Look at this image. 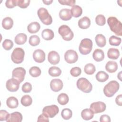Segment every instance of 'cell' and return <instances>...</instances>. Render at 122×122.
Instances as JSON below:
<instances>
[{"mask_svg": "<svg viewBox=\"0 0 122 122\" xmlns=\"http://www.w3.org/2000/svg\"><path fill=\"white\" fill-rule=\"evenodd\" d=\"M42 1H43V2L45 4H46V5H50V4H51L53 0H43Z\"/></svg>", "mask_w": 122, "mask_h": 122, "instance_id": "50", "label": "cell"}, {"mask_svg": "<svg viewBox=\"0 0 122 122\" xmlns=\"http://www.w3.org/2000/svg\"><path fill=\"white\" fill-rule=\"evenodd\" d=\"M122 40L120 38L117 37L115 36L112 35L110 37L109 41L111 45L112 46H119L121 43Z\"/></svg>", "mask_w": 122, "mask_h": 122, "instance_id": "37", "label": "cell"}, {"mask_svg": "<svg viewBox=\"0 0 122 122\" xmlns=\"http://www.w3.org/2000/svg\"><path fill=\"white\" fill-rule=\"evenodd\" d=\"M119 83L117 81H110L104 87V94L108 97H112L118 92L119 89Z\"/></svg>", "mask_w": 122, "mask_h": 122, "instance_id": "2", "label": "cell"}, {"mask_svg": "<svg viewBox=\"0 0 122 122\" xmlns=\"http://www.w3.org/2000/svg\"><path fill=\"white\" fill-rule=\"evenodd\" d=\"M95 22L99 26H103L106 23L105 17L102 14L97 15L95 18Z\"/></svg>", "mask_w": 122, "mask_h": 122, "instance_id": "40", "label": "cell"}, {"mask_svg": "<svg viewBox=\"0 0 122 122\" xmlns=\"http://www.w3.org/2000/svg\"><path fill=\"white\" fill-rule=\"evenodd\" d=\"M63 86L62 81L59 79H53L50 82V87L51 89L55 92H58L61 90Z\"/></svg>", "mask_w": 122, "mask_h": 122, "instance_id": "14", "label": "cell"}, {"mask_svg": "<svg viewBox=\"0 0 122 122\" xmlns=\"http://www.w3.org/2000/svg\"><path fill=\"white\" fill-rule=\"evenodd\" d=\"M59 33L61 36L62 39L66 41H70L74 36L73 33L70 28L66 25L61 26L58 29Z\"/></svg>", "mask_w": 122, "mask_h": 122, "instance_id": "6", "label": "cell"}, {"mask_svg": "<svg viewBox=\"0 0 122 122\" xmlns=\"http://www.w3.org/2000/svg\"><path fill=\"white\" fill-rule=\"evenodd\" d=\"M81 72V70L80 68L78 67H75L72 68L70 71V73L73 77L79 76Z\"/></svg>", "mask_w": 122, "mask_h": 122, "instance_id": "42", "label": "cell"}, {"mask_svg": "<svg viewBox=\"0 0 122 122\" xmlns=\"http://www.w3.org/2000/svg\"><path fill=\"white\" fill-rule=\"evenodd\" d=\"M48 60L50 63L55 65L60 62V57L59 53L56 51H51L48 53Z\"/></svg>", "mask_w": 122, "mask_h": 122, "instance_id": "15", "label": "cell"}, {"mask_svg": "<svg viewBox=\"0 0 122 122\" xmlns=\"http://www.w3.org/2000/svg\"><path fill=\"white\" fill-rule=\"evenodd\" d=\"M122 94L118 95L115 99V102L116 104L119 106L122 105Z\"/></svg>", "mask_w": 122, "mask_h": 122, "instance_id": "49", "label": "cell"}, {"mask_svg": "<svg viewBox=\"0 0 122 122\" xmlns=\"http://www.w3.org/2000/svg\"><path fill=\"white\" fill-rule=\"evenodd\" d=\"M6 6L9 9L13 8L15 6H17V0H7L5 2Z\"/></svg>", "mask_w": 122, "mask_h": 122, "instance_id": "45", "label": "cell"}, {"mask_svg": "<svg viewBox=\"0 0 122 122\" xmlns=\"http://www.w3.org/2000/svg\"><path fill=\"white\" fill-rule=\"evenodd\" d=\"M20 82L16 79L12 78L8 80L6 84L7 89L11 92H15L18 90L20 86Z\"/></svg>", "mask_w": 122, "mask_h": 122, "instance_id": "12", "label": "cell"}, {"mask_svg": "<svg viewBox=\"0 0 122 122\" xmlns=\"http://www.w3.org/2000/svg\"><path fill=\"white\" fill-rule=\"evenodd\" d=\"M48 72L50 75L52 77H58L61 74V71L58 67L52 66L50 68Z\"/></svg>", "mask_w": 122, "mask_h": 122, "instance_id": "31", "label": "cell"}, {"mask_svg": "<svg viewBox=\"0 0 122 122\" xmlns=\"http://www.w3.org/2000/svg\"><path fill=\"white\" fill-rule=\"evenodd\" d=\"M120 56V51L117 49L110 48L107 52V56L109 59L116 60Z\"/></svg>", "mask_w": 122, "mask_h": 122, "instance_id": "25", "label": "cell"}, {"mask_svg": "<svg viewBox=\"0 0 122 122\" xmlns=\"http://www.w3.org/2000/svg\"><path fill=\"white\" fill-rule=\"evenodd\" d=\"M26 74V71L22 67H17L14 69L12 73V78L17 80L20 83L24 79Z\"/></svg>", "mask_w": 122, "mask_h": 122, "instance_id": "9", "label": "cell"}, {"mask_svg": "<svg viewBox=\"0 0 122 122\" xmlns=\"http://www.w3.org/2000/svg\"><path fill=\"white\" fill-rule=\"evenodd\" d=\"M100 121L101 122H110L111 119L110 116L107 115H102L100 117Z\"/></svg>", "mask_w": 122, "mask_h": 122, "instance_id": "47", "label": "cell"}, {"mask_svg": "<svg viewBox=\"0 0 122 122\" xmlns=\"http://www.w3.org/2000/svg\"><path fill=\"white\" fill-rule=\"evenodd\" d=\"M107 23L111 30L115 34L122 36V24L115 17H110L107 20Z\"/></svg>", "mask_w": 122, "mask_h": 122, "instance_id": "1", "label": "cell"}, {"mask_svg": "<svg viewBox=\"0 0 122 122\" xmlns=\"http://www.w3.org/2000/svg\"><path fill=\"white\" fill-rule=\"evenodd\" d=\"M91 25L90 19L86 16L83 17L78 21V26L82 29H86L88 28Z\"/></svg>", "mask_w": 122, "mask_h": 122, "instance_id": "18", "label": "cell"}, {"mask_svg": "<svg viewBox=\"0 0 122 122\" xmlns=\"http://www.w3.org/2000/svg\"><path fill=\"white\" fill-rule=\"evenodd\" d=\"M32 90V85L30 82H26L24 83L22 86V91L25 93H28L31 92Z\"/></svg>", "mask_w": 122, "mask_h": 122, "instance_id": "43", "label": "cell"}, {"mask_svg": "<svg viewBox=\"0 0 122 122\" xmlns=\"http://www.w3.org/2000/svg\"><path fill=\"white\" fill-rule=\"evenodd\" d=\"M92 49V41L88 38L82 39L79 45V50L80 53L82 55L89 54Z\"/></svg>", "mask_w": 122, "mask_h": 122, "instance_id": "3", "label": "cell"}, {"mask_svg": "<svg viewBox=\"0 0 122 122\" xmlns=\"http://www.w3.org/2000/svg\"><path fill=\"white\" fill-rule=\"evenodd\" d=\"M49 121L48 117L45 116L43 113L41 114L38 118L37 122H48Z\"/></svg>", "mask_w": 122, "mask_h": 122, "instance_id": "48", "label": "cell"}, {"mask_svg": "<svg viewBox=\"0 0 122 122\" xmlns=\"http://www.w3.org/2000/svg\"><path fill=\"white\" fill-rule=\"evenodd\" d=\"M37 14L41 21L44 24L49 25L51 24L52 19L47 9L44 8H40L38 10Z\"/></svg>", "mask_w": 122, "mask_h": 122, "instance_id": "4", "label": "cell"}, {"mask_svg": "<svg viewBox=\"0 0 122 122\" xmlns=\"http://www.w3.org/2000/svg\"><path fill=\"white\" fill-rule=\"evenodd\" d=\"M59 112L58 107L56 105L47 106L43 108L42 113L47 117L53 118L56 116Z\"/></svg>", "mask_w": 122, "mask_h": 122, "instance_id": "8", "label": "cell"}, {"mask_svg": "<svg viewBox=\"0 0 122 122\" xmlns=\"http://www.w3.org/2000/svg\"><path fill=\"white\" fill-rule=\"evenodd\" d=\"M33 58L36 62L41 63L45 60V53L42 50L37 49L33 52Z\"/></svg>", "mask_w": 122, "mask_h": 122, "instance_id": "13", "label": "cell"}, {"mask_svg": "<svg viewBox=\"0 0 122 122\" xmlns=\"http://www.w3.org/2000/svg\"><path fill=\"white\" fill-rule=\"evenodd\" d=\"M95 41L96 44L100 47H103L106 45V41L104 35L101 34H97L95 36Z\"/></svg>", "mask_w": 122, "mask_h": 122, "instance_id": "29", "label": "cell"}, {"mask_svg": "<svg viewBox=\"0 0 122 122\" xmlns=\"http://www.w3.org/2000/svg\"><path fill=\"white\" fill-rule=\"evenodd\" d=\"M71 15L75 18H78L81 16L82 13V8L79 5H74L72 6L71 10Z\"/></svg>", "mask_w": 122, "mask_h": 122, "instance_id": "28", "label": "cell"}, {"mask_svg": "<svg viewBox=\"0 0 122 122\" xmlns=\"http://www.w3.org/2000/svg\"><path fill=\"white\" fill-rule=\"evenodd\" d=\"M57 100L58 102L60 104L64 105L66 104L69 101V98L67 94L64 93H61L58 95Z\"/></svg>", "mask_w": 122, "mask_h": 122, "instance_id": "32", "label": "cell"}, {"mask_svg": "<svg viewBox=\"0 0 122 122\" xmlns=\"http://www.w3.org/2000/svg\"><path fill=\"white\" fill-rule=\"evenodd\" d=\"M65 61L70 64L76 62L78 59L77 53L73 50H69L66 51L64 54Z\"/></svg>", "mask_w": 122, "mask_h": 122, "instance_id": "10", "label": "cell"}, {"mask_svg": "<svg viewBox=\"0 0 122 122\" xmlns=\"http://www.w3.org/2000/svg\"><path fill=\"white\" fill-rule=\"evenodd\" d=\"M77 88L85 93L90 92L92 89L91 83L85 78H79L77 81Z\"/></svg>", "mask_w": 122, "mask_h": 122, "instance_id": "5", "label": "cell"}, {"mask_svg": "<svg viewBox=\"0 0 122 122\" xmlns=\"http://www.w3.org/2000/svg\"><path fill=\"white\" fill-rule=\"evenodd\" d=\"M58 1L61 5H65L70 6H73L75 5L76 2L75 0H59Z\"/></svg>", "mask_w": 122, "mask_h": 122, "instance_id": "44", "label": "cell"}, {"mask_svg": "<svg viewBox=\"0 0 122 122\" xmlns=\"http://www.w3.org/2000/svg\"><path fill=\"white\" fill-rule=\"evenodd\" d=\"M22 120V114L19 112H15L10 114L6 121L7 122H21Z\"/></svg>", "mask_w": 122, "mask_h": 122, "instance_id": "16", "label": "cell"}, {"mask_svg": "<svg viewBox=\"0 0 122 122\" xmlns=\"http://www.w3.org/2000/svg\"><path fill=\"white\" fill-rule=\"evenodd\" d=\"M84 72L88 75H92L93 74L95 71L96 68L95 66L92 63H88L85 65L84 68Z\"/></svg>", "mask_w": 122, "mask_h": 122, "instance_id": "34", "label": "cell"}, {"mask_svg": "<svg viewBox=\"0 0 122 122\" xmlns=\"http://www.w3.org/2000/svg\"><path fill=\"white\" fill-rule=\"evenodd\" d=\"M60 18L63 20H68L72 17L71 10L69 9H61L59 12Z\"/></svg>", "mask_w": 122, "mask_h": 122, "instance_id": "17", "label": "cell"}, {"mask_svg": "<svg viewBox=\"0 0 122 122\" xmlns=\"http://www.w3.org/2000/svg\"><path fill=\"white\" fill-rule=\"evenodd\" d=\"M13 25V20L9 17H7L4 18L2 21V26L3 28L6 30L10 29Z\"/></svg>", "mask_w": 122, "mask_h": 122, "instance_id": "27", "label": "cell"}, {"mask_svg": "<svg viewBox=\"0 0 122 122\" xmlns=\"http://www.w3.org/2000/svg\"><path fill=\"white\" fill-rule=\"evenodd\" d=\"M29 73L33 77H38L41 74V70L38 67L33 66L30 69Z\"/></svg>", "mask_w": 122, "mask_h": 122, "instance_id": "35", "label": "cell"}, {"mask_svg": "<svg viewBox=\"0 0 122 122\" xmlns=\"http://www.w3.org/2000/svg\"><path fill=\"white\" fill-rule=\"evenodd\" d=\"M9 113L6 110H1L0 111V121H6L7 118L9 115Z\"/></svg>", "mask_w": 122, "mask_h": 122, "instance_id": "46", "label": "cell"}, {"mask_svg": "<svg viewBox=\"0 0 122 122\" xmlns=\"http://www.w3.org/2000/svg\"><path fill=\"white\" fill-rule=\"evenodd\" d=\"M118 69V64L114 61H109L105 65L106 70L110 73L115 72Z\"/></svg>", "mask_w": 122, "mask_h": 122, "instance_id": "20", "label": "cell"}, {"mask_svg": "<svg viewBox=\"0 0 122 122\" xmlns=\"http://www.w3.org/2000/svg\"><path fill=\"white\" fill-rule=\"evenodd\" d=\"M93 59L96 61H101L104 58V53L101 49H96L92 54Z\"/></svg>", "mask_w": 122, "mask_h": 122, "instance_id": "19", "label": "cell"}, {"mask_svg": "<svg viewBox=\"0 0 122 122\" xmlns=\"http://www.w3.org/2000/svg\"><path fill=\"white\" fill-rule=\"evenodd\" d=\"M40 43V39L38 36L34 35L30 37L29 43L32 46H36Z\"/></svg>", "mask_w": 122, "mask_h": 122, "instance_id": "38", "label": "cell"}, {"mask_svg": "<svg viewBox=\"0 0 122 122\" xmlns=\"http://www.w3.org/2000/svg\"><path fill=\"white\" fill-rule=\"evenodd\" d=\"M27 39V35L24 33H19L15 36L14 41L17 44L22 45L26 42Z\"/></svg>", "mask_w": 122, "mask_h": 122, "instance_id": "26", "label": "cell"}, {"mask_svg": "<svg viewBox=\"0 0 122 122\" xmlns=\"http://www.w3.org/2000/svg\"><path fill=\"white\" fill-rule=\"evenodd\" d=\"M24 51L22 48H16L13 50L11 54V60L15 63H21L24 60Z\"/></svg>", "mask_w": 122, "mask_h": 122, "instance_id": "7", "label": "cell"}, {"mask_svg": "<svg viewBox=\"0 0 122 122\" xmlns=\"http://www.w3.org/2000/svg\"><path fill=\"white\" fill-rule=\"evenodd\" d=\"M81 116L83 119L86 121L90 120L93 118L94 113L90 109H85L81 112Z\"/></svg>", "mask_w": 122, "mask_h": 122, "instance_id": "24", "label": "cell"}, {"mask_svg": "<svg viewBox=\"0 0 122 122\" xmlns=\"http://www.w3.org/2000/svg\"><path fill=\"white\" fill-rule=\"evenodd\" d=\"M72 112L71 110L69 108L63 109L61 112V115L64 120H69L72 117Z\"/></svg>", "mask_w": 122, "mask_h": 122, "instance_id": "36", "label": "cell"}, {"mask_svg": "<svg viewBox=\"0 0 122 122\" xmlns=\"http://www.w3.org/2000/svg\"><path fill=\"white\" fill-rule=\"evenodd\" d=\"M2 46L5 50H10L13 46V42L10 40L6 39L2 43Z\"/></svg>", "mask_w": 122, "mask_h": 122, "instance_id": "39", "label": "cell"}, {"mask_svg": "<svg viewBox=\"0 0 122 122\" xmlns=\"http://www.w3.org/2000/svg\"><path fill=\"white\" fill-rule=\"evenodd\" d=\"M30 0H17V6L20 8L25 9L30 4Z\"/></svg>", "mask_w": 122, "mask_h": 122, "instance_id": "41", "label": "cell"}, {"mask_svg": "<svg viewBox=\"0 0 122 122\" xmlns=\"http://www.w3.org/2000/svg\"><path fill=\"white\" fill-rule=\"evenodd\" d=\"M21 103L24 106H29L30 105L32 102L31 97L29 95H25L22 97L20 100Z\"/></svg>", "mask_w": 122, "mask_h": 122, "instance_id": "33", "label": "cell"}, {"mask_svg": "<svg viewBox=\"0 0 122 122\" xmlns=\"http://www.w3.org/2000/svg\"><path fill=\"white\" fill-rule=\"evenodd\" d=\"M109 78V75L104 71H100L96 75V80L100 82H103L106 81Z\"/></svg>", "mask_w": 122, "mask_h": 122, "instance_id": "30", "label": "cell"}, {"mask_svg": "<svg viewBox=\"0 0 122 122\" xmlns=\"http://www.w3.org/2000/svg\"><path fill=\"white\" fill-rule=\"evenodd\" d=\"M106 104L102 102H97L92 103L90 105V109L93 113H98L103 112L106 109Z\"/></svg>", "mask_w": 122, "mask_h": 122, "instance_id": "11", "label": "cell"}, {"mask_svg": "<svg viewBox=\"0 0 122 122\" xmlns=\"http://www.w3.org/2000/svg\"><path fill=\"white\" fill-rule=\"evenodd\" d=\"M40 25L38 22H32L30 23L27 27V30L30 33H35L37 32L40 30Z\"/></svg>", "mask_w": 122, "mask_h": 122, "instance_id": "23", "label": "cell"}, {"mask_svg": "<svg viewBox=\"0 0 122 122\" xmlns=\"http://www.w3.org/2000/svg\"><path fill=\"white\" fill-rule=\"evenodd\" d=\"M41 36L43 39L49 41L52 40L54 38V34L51 30L46 29L42 30L41 32Z\"/></svg>", "mask_w": 122, "mask_h": 122, "instance_id": "21", "label": "cell"}, {"mask_svg": "<svg viewBox=\"0 0 122 122\" xmlns=\"http://www.w3.org/2000/svg\"><path fill=\"white\" fill-rule=\"evenodd\" d=\"M6 104L7 106L11 109L16 108L19 105V102L17 99L13 96L9 97L6 101Z\"/></svg>", "mask_w": 122, "mask_h": 122, "instance_id": "22", "label": "cell"}]
</instances>
